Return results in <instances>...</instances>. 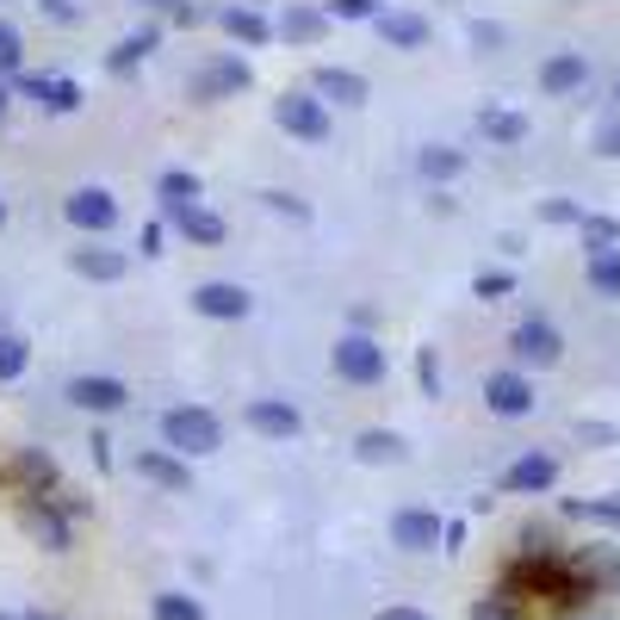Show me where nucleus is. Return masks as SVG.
Instances as JSON below:
<instances>
[{
  "instance_id": "nucleus-25",
  "label": "nucleus",
  "mask_w": 620,
  "mask_h": 620,
  "mask_svg": "<svg viewBox=\"0 0 620 620\" xmlns=\"http://www.w3.org/2000/svg\"><path fill=\"white\" fill-rule=\"evenodd\" d=\"M484 137H490V143H521L527 118H521V112H484Z\"/></svg>"
},
{
  "instance_id": "nucleus-35",
  "label": "nucleus",
  "mask_w": 620,
  "mask_h": 620,
  "mask_svg": "<svg viewBox=\"0 0 620 620\" xmlns=\"http://www.w3.org/2000/svg\"><path fill=\"white\" fill-rule=\"evenodd\" d=\"M385 7L379 0H335V19H379Z\"/></svg>"
},
{
  "instance_id": "nucleus-45",
  "label": "nucleus",
  "mask_w": 620,
  "mask_h": 620,
  "mask_svg": "<svg viewBox=\"0 0 620 620\" xmlns=\"http://www.w3.org/2000/svg\"><path fill=\"white\" fill-rule=\"evenodd\" d=\"M0 620H19V614H0Z\"/></svg>"
},
{
  "instance_id": "nucleus-40",
  "label": "nucleus",
  "mask_w": 620,
  "mask_h": 620,
  "mask_svg": "<svg viewBox=\"0 0 620 620\" xmlns=\"http://www.w3.org/2000/svg\"><path fill=\"white\" fill-rule=\"evenodd\" d=\"M472 44L490 50V44H503V31H496V25H472Z\"/></svg>"
},
{
  "instance_id": "nucleus-11",
  "label": "nucleus",
  "mask_w": 620,
  "mask_h": 620,
  "mask_svg": "<svg viewBox=\"0 0 620 620\" xmlns=\"http://www.w3.org/2000/svg\"><path fill=\"white\" fill-rule=\"evenodd\" d=\"M552 478H558V459H552V453H521V459L503 472V490L534 496V490H552Z\"/></svg>"
},
{
  "instance_id": "nucleus-44",
  "label": "nucleus",
  "mask_w": 620,
  "mask_h": 620,
  "mask_svg": "<svg viewBox=\"0 0 620 620\" xmlns=\"http://www.w3.org/2000/svg\"><path fill=\"white\" fill-rule=\"evenodd\" d=\"M0 224H7V205H0Z\"/></svg>"
},
{
  "instance_id": "nucleus-37",
  "label": "nucleus",
  "mask_w": 620,
  "mask_h": 620,
  "mask_svg": "<svg viewBox=\"0 0 620 620\" xmlns=\"http://www.w3.org/2000/svg\"><path fill=\"white\" fill-rule=\"evenodd\" d=\"M571 515H589V521H620V503H571Z\"/></svg>"
},
{
  "instance_id": "nucleus-12",
  "label": "nucleus",
  "mask_w": 620,
  "mask_h": 620,
  "mask_svg": "<svg viewBox=\"0 0 620 620\" xmlns=\"http://www.w3.org/2000/svg\"><path fill=\"white\" fill-rule=\"evenodd\" d=\"M168 224L186 236V242H199V248H217V242H224V217L205 211V205H168Z\"/></svg>"
},
{
  "instance_id": "nucleus-1",
  "label": "nucleus",
  "mask_w": 620,
  "mask_h": 620,
  "mask_svg": "<svg viewBox=\"0 0 620 620\" xmlns=\"http://www.w3.org/2000/svg\"><path fill=\"white\" fill-rule=\"evenodd\" d=\"M162 441H168L180 459H199V453H217L224 447V422L205 410V403H180L162 416Z\"/></svg>"
},
{
  "instance_id": "nucleus-15",
  "label": "nucleus",
  "mask_w": 620,
  "mask_h": 620,
  "mask_svg": "<svg viewBox=\"0 0 620 620\" xmlns=\"http://www.w3.org/2000/svg\"><path fill=\"white\" fill-rule=\"evenodd\" d=\"M248 81H255V75H248L242 56H217L211 69L199 75V100H230V93H242Z\"/></svg>"
},
{
  "instance_id": "nucleus-26",
  "label": "nucleus",
  "mask_w": 620,
  "mask_h": 620,
  "mask_svg": "<svg viewBox=\"0 0 620 620\" xmlns=\"http://www.w3.org/2000/svg\"><path fill=\"white\" fill-rule=\"evenodd\" d=\"M149 50H155V31H137V38H124V44L106 56V69H118V75H124V69H131V62H143Z\"/></svg>"
},
{
  "instance_id": "nucleus-22",
  "label": "nucleus",
  "mask_w": 620,
  "mask_h": 620,
  "mask_svg": "<svg viewBox=\"0 0 620 620\" xmlns=\"http://www.w3.org/2000/svg\"><path fill=\"white\" fill-rule=\"evenodd\" d=\"M354 453H360L366 465H391V459H403V441H397L391 428H366V434L354 441Z\"/></svg>"
},
{
  "instance_id": "nucleus-27",
  "label": "nucleus",
  "mask_w": 620,
  "mask_h": 620,
  "mask_svg": "<svg viewBox=\"0 0 620 620\" xmlns=\"http://www.w3.org/2000/svg\"><path fill=\"white\" fill-rule=\"evenodd\" d=\"M25 360H31V348L19 335H7V329H0V385H7V379H19V372H25Z\"/></svg>"
},
{
  "instance_id": "nucleus-2",
  "label": "nucleus",
  "mask_w": 620,
  "mask_h": 620,
  "mask_svg": "<svg viewBox=\"0 0 620 620\" xmlns=\"http://www.w3.org/2000/svg\"><path fill=\"white\" fill-rule=\"evenodd\" d=\"M273 118H279V131L298 137V143H323L329 137V106L317 100V93H279Z\"/></svg>"
},
{
  "instance_id": "nucleus-16",
  "label": "nucleus",
  "mask_w": 620,
  "mask_h": 620,
  "mask_svg": "<svg viewBox=\"0 0 620 620\" xmlns=\"http://www.w3.org/2000/svg\"><path fill=\"white\" fill-rule=\"evenodd\" d=\"M372 25H379V38H385L391 50H422V44H428V19H416V13H391V7H385Z\"/></svg>"
},
{
  "instance_id": "nucleus-9",
  "label": "nucleus",
  "mask_w": 620,
  "mask_h": 620,
  "mask_svg": "<svg viewBox=\"0 0 620 620\" xmlns=\"http://www.w3.org/2000/svg\"><path fill=\"white\" fill-rule=\"evenodd\" d=\"M248 428L267 434V441H292V434L304 428V416H298L292 403H279V397H255L248 403Z\"/></svg>"
},
{
  "instance_id": "nucleus-41",
  "label": "nucleus",
  "mask_w": 620,
  "mask_h": 620,
  "mask_svg": "<svg viewBox=\"0 0 620 620\" xmlns=\"http://www.w3.org/2000/svg\"><path fill=\"white\" fill-rule=\"evenodd\" d=\"M143 7H155V13H180V19H193V7H186V0H143Z\"/></svg>"
},
{
  "instance_id": "nucleus-7",
  "label": "nucleus",
  "mask_w": 620,
  "mask_h": 620,
  "mask_svg": "<svg viewBox=\"0 0 620 620\" xmlns=\"http://www.w3.org/2000/svg\"><path fill=\"white\" fill-rule=\"evenodd\" d=\"M248 304H255V298H248L236 279H205L199 292H193V310H199V317H217V323H236V317H248Z\"/></svg>"
},
{
  "instance_id": "nucleus-46",
  "label": "nucleus",
  "mask_w": 620,
  "mask_h": 620,
  "mask_svg": "<svg viewBox=\"0 0 620 620\" xmlns=\"http://www.w3.org/2000/svg\"><path fill=\"white\" fill-rule=\"evenodd\" d=\"M614 100H620V81H614Z\"/></svg>"
},
{
  "instance_id": "nucleus-31",
  "label": "nucleus",
  "mask_w": 620,
  "mask_h": 620,
  "mask_svg": "<svg viewBox=\"0 0 620 620\" xmlns=\"http://www.w3.org/2000/svg\"><path fill=\"white\" fill-rule=\"evenodd\" d=\"M19 62H25V44H19V31L0 19V75H13Z\"/></svg>"
},
{
  "instance_id": "nucleus-39",
  "label": "nucleus",
  "mask_w": 620,
  "mask_h": 620,
  "mask_svg": "<svg viewBox=\"0 0 620 620\" xmlns=\"http://www.w3.org/2000/svg\"><path fill=\"white\" fill-rule=\"evenodd\" d=\"M44 13H50V19H62V25H69V19L81 13V7H75V0H44Z\"/></svg>"
},
{
  "instance_id": "nucleus-30",
  "label": "nucleus",
  "mask_w": 620,
  "mask_h": 620,
  "mask_svg": "<svg viewBox=\"0 0 620 620\" xmlns=\"http://www.w3.org/2000/svg\"><path fill=\"white\" fill-rule=\"evenodd\" d=\"M472 620H521V608H515V596L503 589V596H484V602L472 608Z\"/></svg>"
},
{
  "instance_id": "nucleus-8",
  "label": "nucleus",
  "mask_w": 620,
  "mask_h": 620,
  "mask_svg": "<svg viewBox=\"0 0 620 620\" xmlns=\"http://www.w3.org/2000/svg\"><path fill=\"white\" fill-rule=\"evenodd\" d=\"M484 403H490L496 416H527L534 410V385H527L521 372H490L484 379Z\"/></svg>"
},
{
  "instance_id": "nucleus-28",
  "label": "nucleus",
  "mask_w": 620,
  "mask_h": 620,
  "mask_svg": "<svg viewBox=\"0 0 620 620\" xmlns=\"http://www.w3.org/2000/svg\"><path fill=\"white\" fill-rule=\"evenodd\" d=\"M155 620H205V608L193 602V596H155Z\"/></svg>"
},
{
  "instance_id": "nucleus-21",
  "label": "nucleus",
  "mask_w": 620,
  "mask_h": 620,
  "mask_svg": "<svg viewBox=\"0 0 620 620\" xmlns=\"http://www.w3.org/2000/svg\"><path fill=\"white\" fill-rule=\"evenodd\" d=\"M589 286L602 298H620V248H589Z\"/></svg>"
},
{
  "instance_id": "nucleus-23",
  "label": "nucleus",
  "mask_w": 620,
  "mask_h": 620,
  "mask_svg": "<svg viewBox=\"0 0 620 620\" xmlns=\"http://www.w3.org/2000/svg\"><path fill=\"white\" fill-rule=\"evenodd\" d=\"M416 168L428 174V180H453V174L465 168V155H459V149H447V143H428V149L416 155Z\"/></svg>"
},
{
  "instance_id": "nucleus-42",
  "label": "nucleus",
  "mask_w": 620,
  "mask_h": 620,
  "mask_svg": "<svg viewBox=\"0 0 620 620\" xmlns=\"http://www.w3.org/2000/svg\"><path fill=\"white\" fill-rule=\"evenodd\" d=\"M379 620H428V614H422V608H385Z\"/></svg>"
},
{
  "instance_id": "nucleus-36",
  "label": "nucleus",
  "mask_w": 620,
  "mask_h": 620,
  "mask_svg": "<svg viewBox=\"0 0 620 620\" xmlns=\"http://www.w3.org/2000/svg\"><path fill=\"white\" fill-rule=\"evenodd\" d=\"M596 149H602L608 162H620V118H608L602 131H596Z\"/></svg>"
},
{
  "instance_id": "nucleus-14",
  "label": "nucleus",
  "mask_w": 620,
  "mask_h": 620,
  "mask_svg": "<svg viewBox=\"0 0 620 620\" xmlns=\"http://www.w3.org/2000/svg\"><path fill=\"white\" fill-rule=\"evenodd\" d=\"M317 100H335V106H366V75H354V69H317Z\"/></svg>"
},
{
  "instance_id": "nucleus-43",
  "label": "nucleus",
  "mask_w": 620,
  "mask_h": 620,
  "mask_svg": "<svg viewBox=\"0 0 620 620\" xmlns=\"http://www.w3.org/2000/svg\"><path fill=\"white\" fill-rule=\"evenodd\" d=\"M0 118H7V87H0Z\"/></svg>"
},
{
  "instance_id": "nucleus-6",
  "label": "nucleus",
  "mask_w": 620,
  "mask_h": 620,
  "mask_svg": "<svg viewBox=\"0 0 620 620\" xmlns=\"http://www.w3.org/2000/svg\"><path fill=\"white\" fill-rule=\"evenodd\" d=\"M509 348H515V360H521V366H558V354H565V341H558V329H552V323H540V317H527V323H515Z\"/></svg>"
},
{
  "instance_id": "nucleus-34",
  "label": "nucleus",
  "mask_w": 620,
  "mask_h": 620,
  "mask_svg": "<svg viewBox=\"0 0 620 620\" xmlns=\"http://www.w3.org/2000/svg\"><path fill=\"white\" fill-rule=\"evenodd\" d=\"M515 292V273H478V298H509Z\"/></svg>"
},
{
  "instance_id": "nucleus-10",
  "label": "nucleus",
  "mask_w": 620,
  "mask_h": 620,
  "mask_svg": "<svg viewBox=\"0 0 620 620\" xmlns=\"http://www.w3.org/2000/svg\"><path fill=\"white\" fill-rule=\"evenodd\" d=\"M441 534H447V527H441V515H434V509H403L397 521H391V540H397L403 552H434Z\"/></svg>"
},
{
  "instance_id": "nucleus-29",
  "label": "nucleus",
  "mask_w": 620,
  "mask_h": 620,
  "mask_svg": "<svg viewBox=\"0 0 620 620\" xmlns=\"http://www.w3.org/2000/svg\"><path fill=\"white\" fill-rule=\"evenodd\" d=\"M162 199L168 205H199V174H162Z\"/></svg>"
},
{
  "instance_id": "nucleus-38",
  "label": "nucleus",
  "mask_w": 620,
  "mask_h": 620,
  "mask_svg": "<svg viewBox=\"0 0 620 620\" xmlns=\"http://www.w3.org/2000/svg\"><path fill=\"white\" fill-rule=\"evenodd\" d=\"M267 205H273V211H286V217H310V205L292 199V193H267Z\"/></svg>"
},
{
  "instance_id": "nucleus-24",
  "label": "nucleus",
  "mask_w": 620,
  "mask_h": 620,
  "mask_svg": "<svg viewBox=\"0 0 620 620\" xmlns=\"http://www.w3.org/2000/svg\"><path fill=\"white\" fill-rule=\"evenodd\" d=\"M25 527L50 546V552H62V546H69V527H62L56 515H50V503H31V509H25Z\"/></svg>"
},
{
  "instance_id": "nucleus-3",
  "label": "nucleus",
  "mask_w": 620,
  "mask_h": 620,
  "mask_svg": "<svg viewBox=\"0 0 620 620\" xmlns=\"http://www.w3.org/2000/svg\"><path fill=\"white\" fill-rule=\"evenodd\" d=\"M335 372L348 385H379V379H385V348L372 335H341L335 341Z\"/></svg>"
},
{
  "instance_id": "nucleus-20",
  "label": "nucleus",
  "mask_w": 620,
  "mask_h": 620,
  "mask_svg": "<svg viewBox=\"0 0 620 620\" xmlns=\"http://www.w3.org/2000/svg\"><path fill=\"white\" fill-rule=\"evenodd\" d=\"M323 31H329V19L317 7H286V19H279V38H292V44H317Z\"/></svg>"
},
{
  "instance_id": "nucleus-18",
  "label": "nucleus",
  "mask_w": 620,
  "mask_h": 620,
  "mask_svg": "<svg viewBox=\"0 0 620 620\" xmlns=\"http://www.w3.org/2000/svg\"><path fill=\"white\" fill-rule=\"evenodd\" d=\"M137 478H149V484H162V490H186V459H174V453H143L137 459Z\"/></svg>"
},
{
  "instance_id": "nucleus-17",
  "label": "nucleus",
  "mask_w": 620,
  "mask_h": 620,
  "mask_svg": "<svg viewBox=\"0 0 620 620\" xmlns=\"http://www.w3.org/2000/svg\"><path fill=\"white\" fill-rule=\"evenodd\" d=\"M217 25L230 31L236 44H248V50H255V44H267V38H273V25H267V19L255 13V7H224V13H217Z\"/></svg>"
},
{
  "instance_id": "nucleus-5",
  "label": "nucleus",
  "mask_w": 620,
  "mask_h": 620,
  "mask_svg": "<svg viewBox=\"0 0 620 620\" xmlns=\"http://www.w3.org/2000/svg\"><path fill=\"white\" fill-rule=\"evenodd\" d=\"M69 403H75V410H93V416H112V410H124V403H131V391H124V379L81 372V379H69Z\"/></svg>"
},
{
  "instance_id": "nucleus-4",
  "label": "nucleus",
  "mask_w": 620,
  "mask_h": 620,
  "mask_svg": "<svg viewBox=\"0 0 620 620\" xmlns=\"http://www.w3.org/2000/svg\"><path fill=\"white\" fill-rule=\"evenodd\" d=\"M62 211H69V224H75V230H87V236H100V230H112V224H118V199H112L106 186H75V193L62 199Z\"/></svg>"
},
{
  "instance_id": "nucleus-33",
  "label": "nucleus",
  "mask_w": 620,
  "mask_h": 620,
  "mask_svg": "<svg viewBox=\"0 0 620 620\" xmlns=\"http://www.w3.org/2000/svg\"><path fill=\"white\" fill-rule=\"evenodd\" d=\"M540 217H546V224H583V211H577L571 199H546Z\"/></svg>"
},
{
  "instance_id": "nucleus-32",
  "label": "nucleus",
  "mask_w": 620,
  "mask_h": 620,
  "mask_svg": "<svg viewBox=\"0 0 620 620\" xmlns=\"http://www.w3.org/2000/svg\"><path fill=\"white\" fill-rule=\"evenodd\" d=\"M583 236H589V248H608L620 236V224L614 217H583Z\"/></svg>"
},
{
  "instance_id": "nucleus-19",
  "label": "nucleus",
  "mask_w": 620,
  "mask_h": 620,
  "mask_svg": "<svg viewBox=\"0 0 620 620\" xmlns=\"http://www.w3.org/2000/svg\"><path fill=\"white\" fill-rule=\"evenodd\" d=\"M124 255L118 248H75V273L81 279H124Z\"/></svg>"
},
{
  "instance_id": "nucleus-13",
  "label": "nucleus",
  "mask_w": 620,
  "mask_h": 620,
  "mask_svg": "<svg viewBox=\"0 0 620 620\" xmlns=\"http://www.w3.org/2000/svg\"><path fill=\"white\" fill-rule=\"evenodd\" d=\"M583 81H589V62L577 56V50H558V56H546V69H540V87L552 93V100L583 93Z\"/></svg>"
}]
</instances>
